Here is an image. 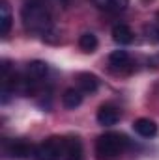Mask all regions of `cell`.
<instances>
[{"mask_svg":"<svg viewBox=\"0 0 159 160\" xmlns=\"http://www.w3.org/2000/svg\"><path fill=\"white\" fill-rule=\"evenodd\" d=\"M64 160H84V151L79 138H64Z\"/></svg>","mask_w":159,"mask_h":160,"instance_id":"52a82bcc","label":"cell"},{"mask_svg":"<svg viewBox=\"0 0 159 160\" xmlns=\"http://www.w3.org/2000/svg\"><path fill=\"white\" fill-rule=\"evenodd\" d=\"M11 9H9V4L8 0H0V34L2 36H8L9 30H11Z\"/></svg>","mask_w":159,"mask_h":160,"instance_id":"7c38bea8","label":"cell"},{"mask_svg":"<svg viewBox=\"0 0 159 160\" xmlns=\"http://www.w3.org/2000/svg\"><path fill=\"white\" fill-rule=\"evenodd\" d=\"M120 121V110L114 104H101L97 110V123L103 127H112Z\"/></svg>","mask_w":159,"mask_h":160,"instance_id":"8992f818","label":"cell"},{"mask_svg":"<svg viewBox=\"0 0 159 160\" xmlns=\"http://www.w3.org/2000/svg\"><path fill=\"white\" fill-rule=\"evenodd\" d=\"M129 147V140L120 132H107L96 142V157L97 160H114L125 153Z\"/></svg>","mask_w":159,"mask_h":160,"instance_id":"7a4b0ae2","label":"cell"},{"mask_svg":"<svg viewBox=\"0 0 159 160\" xmlns=\"http://www.w3.org/2000/svg\"><path fill=\"white\" fill-rule=\"evenodd\" d=\"M79 47H80V50L92 54V52H96V48H97V38H96L94 34L86 32V34H82L79 38Z\"/></svg>","mask_w":159,"mask_h":160,"instance_id":"9a60e30c","label":"cell"},{"mask_svg":"<svg viewBox=\"0 0 159 160\" xmlns=\"http://www.w3.org/2000/svg\"><path fill=\"white\" fill-rule=\"evenodd\" d=\"M133 38H135V34L127 24H116L112 28V39L118 45H129V43H133Z\"/></svg>","mask_w":159,"mask_h":160,"instance_id":"4fadbf2b","label":"cell"},{"mask_svg":"<svg viewBox=\"0 0 159 160\" xmlns=\"http://www.w3.org/2000/svg\"><path fill=\"white\" fill-rule=\"evenodd\" d=\"M157 60H159V54H157Z\"/></svg>","mask_w":159,"mask_h":160,"instance_id":"ac0fdd59","label":"cell"},{"mask_svg":"<svg viewBox=\"0 0 159 160\" xmlns=\"http://www.w3.org/2000/svg\"><path fill=\"white\" fill-rule=\"evenodd\" d=\"M109 69L116 75H127L133 71V60L127 50H114L109 56Z\"/></svg>","mask_w":159,"mask_h":160,"instance_id":"277c9868","label":"cell"},{"mask_svg":"<svg viewBox=\"0 0 159 160\" xmlns=\"http://www.w3.org/2000/svg\"><path fill=\"white\" fill-rule=\"evenodd\" d=\"M34 149L32 143L25 142V140H11V142H4V153L9 158H30L34 157Z\"/></svg>","mask_w":159,"mask_h":160,"instance_id":"5b68a950","label":"cell"},{"mask_svg":"<svg viewBox=\"0 0 159 160\" xmlns=\"http://www.w3.org/2000/svg\"><path fill=\"white\" fill-rule=\"evenodd\" d=\"M80 102H82V91H80V89L69 88V89L64 91V95H62V104H64L66 108L75 110V108L80 106Z\"/></svg>","mask_w":159,"mask_h":160,"instance_id":"5bb4252c","label":"cell"},{"mask_svg":"<svg viewBox=\"0 0 159 160\" xmlns=\"http://www.w3.org/2000/svg\"><path fill=\"white\" fill-rule=\"evenodd\" d=\"M144 32H146V38H148L150 41L159 43V11L156 13L154 21H152L150 24H146V26H144Z\"/></svg>","mask_w":159,"mask_h":160,"instance_id":"2e32d148","label":"cell"},{"mask_svg":"<svg viewBox=\"0 0 159 160\" xmlns=\"http://www.w3.org/2000/svg\"><path fill=\"white\" fill-rule=\"evenodd\" d=\"M21 21L26 32L30 34H40L47 38L52 32V17L47 6L40 0H30L23 6L21 9Z\"/></svg>","mask_w":159,"mask_h":160,"instance_id":"6da1fadb","label":"cell"},{"mask_svg":"<svg viewBox=\"0 0 159 160\" xmlns=\"http://www.w3.org/2000/svg\"><path fill=\"white\" fill-rule=\"evenodd\" d=\"M60 2H62L66 8H68V6H71V2H73V0H60Z\"/></svg>","mask_w":159,"mask_h":160,"instance_id":"e0dca14e","label":"cell"},{"mask_svg":"<svg viewBox=\"0 0 159 160\" xmlns=\"http://www.w3.org/2000/svg\"><path fill=\"white\" fill-rule=\"evenodd\" d=\"M133 130L139 134V136H142V138H154L156 134H157V123L152 119H148V118H139V119L133 121Z\"/></svg>","mask_w":159,"mask_h":160,"instance_id":"ba28073f","label":"cell"},{"mask_svg":"<svg viewBox=\"0 0 159 160\" xmlns=\"http://www.w3.org/2000/svg\"><path fill=\"white\" fill-rule=\"evenodd\" d=\"M47 73H49V65L45 62H41V60H34V62H30L26 65L25 77H28V78L34 80V82H41V80L47 77Z\"/></svg>","mask_w":159,"mask_h":160,"instance_id":"30bf717a","label":"cell"},{"mask_svg":"<svg viewBox=\"0 0 159 160\" xmlns=\"http://www.w3.org/2000/svg\"><path fill=\"white\" fill-rule=\"evenodd\" d=\"M97 9L107 13H120L129 6V0H90Z\"/></svg>","mask_w":159,"mask_h":160,"instance_id":"8fae6325","label":"cell"},{"mask_svg":"<svg viewBox=\"0 0 159 160\" xmlns=\"http://www.w3.org/2000/svg\"><path fill=\"white\" fill-rule=\"evenodd\" d=\"M99 84H101L99 78L96 75H92V73H79L77 75V86H79L80 91L86 93V95L96 93L99 89Z\"/></svg>","mask_w":159,"mask_h":160,"instance_id":"9c48e42d","label":"cell"},{"mask_svg":"<svg viewBox=\"0 0 159 160\" xmlns=\"http://www.w3.org/2000/svg\"><path fill=\"white\" fill-rule=\"evenodd\" d=\"M34 160H64V138H49L34 149Z\"/></svg>","mask_w":159,"mask_h":160,"instance_id":"3957f363","label":"cell"}]
</instances>
